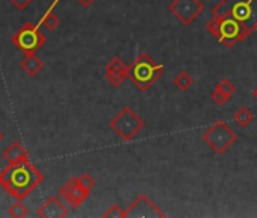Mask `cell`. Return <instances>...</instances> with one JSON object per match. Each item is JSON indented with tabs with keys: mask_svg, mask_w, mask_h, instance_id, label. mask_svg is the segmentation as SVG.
<instances>
[{
	"mask_svg": "<svg viewBox=\"0 0 257 218\" xmlns=\"http://www.w3.org/2000/svg\"><path fill=\"white\" fill-rule=\"evenodd\" d=\"M128 71H131V67L125 65L119 56L112 58L106 64V68H104L106 79L113 88H119L122 85V82L125 79H128Z\"/></svg>",
	"mask_w": 257,
	"mask_h": 218,
	"instance_id": "8fae6325",
	"label": "cell"
},
{
	"mask_svg": "<svg viewBox=\"0 0 257 218\" xmlns=\"http://www.w3.org/2000/svg\"><path fill=\"white\" fill-rule=\"evenodd\" d=\"M212 16L234 20L252 34L257 29V0H219Z\"/></svg>",
	"mask_w": 257,
	"mask_h": 218,
	"instance_id": "7a4b0ae2",
	"label": "cell"
},
{
	"mask_svg": "<svg viewBox=\"0 0 257 218\" xmlns=\"http://www.w3.org/2000/svg\"><path fill=\"white\" fill-rule=\"evenodd\" d=\"M252 120H254V116L248 107H239L237 111L233 114V122L242 129L248 128L252 123Z\"/></svg>",
	"mask_w": 257,
	"mask_h": 218,
	"instance_id": "2e32d148",
	"label": "cell"
},
{
	"mask_svg": "<svg viewBox=\"0 0 257 218\" xmlns=\"http://www.w3.org/2000/svg\"><path fill=\"white\" fill-rule=\"evenodd\" d=\"M79 179H80L82 185H83L85 188H88V189H92V188L95 186V179H94L91 174H88V173L80 174V176H79Z\"/></svg>",
	"mask_w": 257,
	"mask_h": 218,
	"instance_id": "7402d4cb",
	"label": "cell"
},
{
	"mask_svg": "<svg viewBox=\"0 0 257 218\" xmlns=\"http://www.w3.org/2000/svg\"><path fill=\"white\" fill-rule=\"evenodd\" d=\"M210 98L213 100V103L215 104H218V106H224L228 100H230V97H227L222 91H219L218 88H215L213 89V92H212V95H210Z\"/></svg>",
	"mask_w": 257,
	"mask_h": 218,
	"instance_id": "44dd1931",
	"label": "cell"
},
{
	"mask_svg": "<svg viewBox=\"0 0 257 218\" xmlns=\"http://www.w3.org/2000/svg\"><path fill=\"white\" fill-rule=\"evenodd\" d=\"M4 137H5V135H4V132H2V131H0V143H2V141H4Z\"/></svg>",
	"mask_w": 257,
	"mask_h": 218,
	"instance_id": "484cf974",
	"label": "cell"
},
{
	"mask_svg": "<svg viewBox=\"0 0 257 218\" xmlns=\"http://www.w3.org/2000/svg\"><path fill=\"white\" fill-rule=\"evenodd\" d=\"M167 216L146 194H140L125 209V218H164Z\"/></svg>",
	"mask_w": 257,
	"mask_h": 218,
	"instance_id": "30bf717a",
	"label": "cell"
},
{
	"mask_svg": "<svg viewBox=\"0 0 257 218\" xmlns=\"http://www.w3.org/2000/svg\"><path fill=\"white\" fill-rule=\"evenodd\" d=\"M8 215L13 218H25L29 215V209L26 207V204L22 200H17L10 209H8Z\"/></svg>",
	"mask_w": 257,
	"mask_h": 218,
	"instance_id": "ac0fdd59",
	"label": "cell"
},
{
	"mask_svg": "<svg viewBox=\"0 0 257 218\" xmlns=\"http://www.w3.org/2000/svg\"><path fill=\"white\" fill-rule=\"evenodd\" d=\"M201 138L216 155H224L237 141V134L227 123L216 122L201 135Z\"/></svg>",
	"mask_w": 257,
	"mask_h": 218,
	"instance_id": "8992f818",
	"label": "cell"
},
{
	"mask_svg": "<svg viewBox=\"0 0 257 218\" xmlns=\"http://www.w3.org/2000/svg\"><path fill=\"white\" fill-rule=\"evenodd\" d=\"M206 29L212 37H215L218 40L219 44H222L227 49L233 47L239 41L246 40L251 35L237 22L230 20V19H219V17H213V16L206 23Z\"/></svg>",
	"mask_w": 257,
	"mask_h": 218,
	"instance_id": "277c9868",
	"label": "cell"
},
{
	"mask_svg": "<svg viewBox=\"0 0 257 218\" xmlns=\"http://www.w3.org/2000/svg\"><path fill=\"white\" fill-rule=\"evenodd\" d=\"M252 97L257 100V86H255V88H254V91H252Z\"/></svg>",
	"mask_w": 257,
	"mask_h": 218,
	"instance_id": "d4e9b609",
	"label": "cell"
},
{
	"mask_svg": "<svg viewBox=\"0 0 257 218\" xmlns=\"http://www.w3.org/2000/svg\"><path fill=\"white\" fill-rule=\"evenodd\" d=\"M2 158L7 161V164H11V162H16L22 158H29V153L26 150V147L19 143V141H14L11 143L2 153Z\"/></svg>",
	"mask_w": 257,
	"mask_h": 218,
	"instance_id": "5bb4252c",
	"label": "cell"
},
{
	"mask_svg": "<svg viewBox=\"0 0 257 218\" xmlns=\"http://www.w3.org/2000/svg\"><path fill=\"white\" fill-rule=\"evenodd\" d=\"M94 2H95V0H77V4L80 7H83V8H89Z\"/></svg>",
	"mask_w": 257,
	"mask_h": 218,
	"instance_id": "cb8c5ba5",
	"label": "cell"
},
{
	"mask_svg": "<svg viewBox=\"0 0 257 218\" xmlns=\"http://www.w3.org/2000/svg\"><path fill=\"white\" fill-rule=\"evenodd\" d=\"M44 176L32 165L29 158H22L8 164L5 170L0 171V186L17 200L26 198L41 182Z\"/></svg>",
	"mask_w": 257,
	"mask_h": 218,
	"instance_id": "6da1fadb",
	"label": "cell"
},
{
	"mask_svg": "<svg viewBox=\"0 0 257 218\" xmlns=\"http://www.w3.org/2000/svg\"><path fill=\"white\" fill-rule=\"evenodd\" d=\"M144 120L134 111L131 106H124L121 111L109 122V128L122 140L132 141L144 129Z\"/></svg>",
	"mask_w": 257,
	"mask_h": 218,
	"instance_id": "5b68a950",
	"label": "cell"
},
{
	"mask_svg": "<svg viewBox=\"0 0 257 218\" xmlns=\"http://www.w3.org/2000/svg\"><path fill=\"white\" fill-rule=\"evenodd\" d=\"M128 67H131L128 79L140 91L150 89L165 73V67L155 62L153 58L147 53H140Z\"/></svg>",
	"mask_w": 257,
	"mask_h": 218,
	"instance_id": "3957f363",
	"label": "cell"
},
{
	"mask_svg": "<svg viewBox=\"0 0 257 218\" xmlns=\"http://www.w3.org/2000/svg\"><path fill=\"white\" fill-rule=\"evenodd\" d=\"M46 40L47 38L40 31V26L32 23H26L25 26H22V29L11 38L13 44L25 55L37 53V50L46 44Z\"/></svg>",
	"mask_w": 257,
	"mask_h": 218,
	"instance_id": "52a82bcc",
	"label": "cell"
},
{
	"mask_svg": "<svg viewBox=\"0 0 257 218\" xmlns=\"http://www.w3.org/2000/svg\"><path fill=\"white\" fill-rule=\"evenodd\" d=\"M20 67H22V70H25L31 77H34V76H37V74L43 70L44 62L41 61V58H40L37 53H29V55H25V58H23L22 62H20Z\"/></svg>",
	"mask_w": 257,
	"mask_h": 218,
	"instance_id": "4fadbf2b",
	"label": "cell"
},
{
	"mask_svg": "<svg viewBox=\"0 0 257 218\" xmlns=\"http://www.w3.org/2000/svg\"><path fill=\"white\" fill-rule=\"evenodd\" d=\"M8 2L19 11H25L32 4V0H8Z\"/></svg>",
	"mask_w": 257,
	"mask_h": 218,
	"instance_id": "603a6c76",
	"label": "cell"
},
{
	"mask_svg": "<svg viewBox=\"0 0 257 218\" xmlns=\"http://www.w3.org/2000/svg\"><path fill=\"white\" fill-rule=\"evenodd\" d=\"M58 2H59V0H53V4H52V7L49 8V11L46 13V16L43 17V20H41V26L44 28V29H47V31H55L58 26H59V23H61V20L58 19V16L53 13V8L58 5Z\"/></svg>",
	"mask_w": 257,
	"mask_h": 218,
	"instance_id": "9a60e30c",
	"label": "cell"
},
{
	"mask_svg": "<svg viewBox=\"0 0 257 218\" xmlns=\"http://www.w3.org/2000/svg\"><path fill=\"white\" fill-rule=\"evenodd\" d=\"M37 215L41 218H65V216H68V209L62 203L61 197L50 195L37 209Z\"/></svg>",
	"mask_w": 257,
	"mask_h": 218,
	"instance_id": "7c38bea8",
	"label": "cell"
},
{
	"mask_svg": "<svg viewBox=\"0 0 257 218\" xmlns=\"http://www.w3.org/2000/svg\"><path fill=\"white\" fill-rule=\"evenodd\" d=\"M168 11L185 26H189L204 11L201 0H173Z\"/></svg>",
	"mask_w": 257,
	"mask_h": 218,
	"instance_id": "ba28073f",
	"label": "cell"
},
{
	"mask_svg": "<svg viewBox=\"0 0 257 218\" xmlns=\"http://www.w3.org/2000/svg\"><path fill=\"white\" fill-rule=\"evenodd\" d=\"M174 86H177L180 91H188L192 85H194V79L188 71H180L176 74V77L173 79Z\"/></svg>",
	"mask_w": 257,
	"mask_h": 218,
	"instance_id": "e0dca14e",
	"label": "cell"
},
{
	"mask_svg": "<svg viewBox=\"0 0 257 218\" xmlns=\"http://www.w3.org/2000/svg\"><path fill=\"white\" fill-rule=\"evenodd\" d=\"M103 218H125V209L119 204H110L106 212H103Z\"/></svg>",
	"mask_w": 257,
	"mask_h": 218,
	"instance_id": "d6986e66",
	"label": "cell"
},
{
	"mask_svg": "<svg viewBox=\"0 0 257 218\" xmlns=\"http://www.w3.org/2000/svg\"><path fill=\"white\" fill-rule=\"evenodd\" d=\"M215 88H218L219 91H222L227 97H231L234 92H236V86H234V83L231 82V80H228V79H222Z\"/></svg>",
	"mask_w": 257,
	"mask_h": 218,
	"instance_id": "ffe728a7",
	"label": "cell"
},
{
	"mask_svg": "<svg viewBox=\"0 0 257 218\" xmlns=\"http://www.w3.org/2000/svg\"><path fill=\"white\" fill-rule=\"evenodd\" d=\"M91 194V189L85 188L79 177L68 179L58 191V195L73 209L79 207Z\"/></svg>",
	"mask_w": 257,
	"mask_h": 218,
	"instance_id": "9c48e42d",
	"label": "cell"
}]
</instances>
